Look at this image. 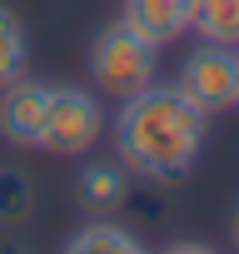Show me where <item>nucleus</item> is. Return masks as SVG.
<instances>
[{
    "label": "nucleus",
    "mask_w": 239,
    "mask_h": 254,
    "mask_svg": "<svg viewBox=\"0 0 239 254\" xmlns=\"http://www.w3.org/2000/svg\"><path fill=\"white\" fill-rule=\"evenodd\" d=\"M120 20L140 40H150L155 50H165V45H175L189 30V0H125V5H120Z\"/></svg>",
    "instance_id": "obj_6"
},
{
    "label": "nucleus",
    "mask_w": 239,
    "mask_h": 254,
    "mask_svg": "<svg viewBox=\"0 0 239 254\" xmlns=\"http://www.w3.org/2000/svg\"><path fill=\"white\" fill-rule=\"evenodd\" d=\"M204 115H224L239 105V50L234 45H209L199 40L184 65H179V80H175Z\"/></svg>",
    "instance_id": "obj_4"
},
{
    "label": "nucleus",
    "mask_w": 239,
    "mask_h": 254,
    "mask_svg": "<svg viewBox=\"0 0 239 254\" xmlns=\"http://www.w3.org/2000/svg\"><path fill=\"white\" fill-rule=\"evenodd\" d=\"M60 254H150L140 234H130L125 224H115V219H90L80 224Z\"/></svg>",
    "instance_id": "obj_8"
},
{
    "label": "nucleus",
    "mask_w": 239,
    "mask_h": 254,
    "mask_svg": "<svg viewBox=\"0 0 239 254\" xmlns=\"http://www.w3.org/2000/svg\"><path fill=\"white\" fill-rule=\"evenodd\" d=\"M105 135V110L90 90L80 85H50V105H45V135H40V150L60 155V160H75L85 150H95Z\"/></svg>",
    "instance_id": "obj_3"
},
{
    "label": "nucleus",
    "mask_w": 239,
    "mask_h": 254,
    "mask_svg": "<svg viewBox=\"0 0 239 254\" xmlns=\"http://www.w3.org/2000/svg\"><path fill=\"white\" fill-rule=\"evenodd\" d=\"M209 135V115L179 90V85H145L140 95L120 100L115 115V160L145 180H175L184 175Z\"/></svg>",
    "instance_id": "obj_1"
},
{
    "label": "nucleus",
    "mask_w": 239,
    "mask_h": 254,
    "mask_svg": "<svg viewBox=\"0 0 239 254\" xmlns=\"http://www.w3.org/2000/svg\"><path fill=\"white\" fill-rule=\"evenodd\" d=\"M229 239H234V254H239V209H234V224H229Z\"/></svg>",
    "instance_id": "obj_13"
},
{
    "label": "nucleus",
    "mask_w": 239,
    "mask_h": 254,
    "mask_svg": "<svg viewBox=\"0 0 239 254\" xmlns=\"http://www.w3.org/2000/svg\"><path fill=\"white\" fill-rule=\"evenodd\" d=\"M25 60H30V35L10 5H0V90L25 75Z\"/></svg>",
    "instance_id": "obj_10"
},
{
    "label": "nucleus",
    "mask_w": 239,
    "mask_h": 254,
    "mask_svg": "<svg viewBox=\"0 0 239 254\" xmlns=\"http://www.w3.org/2000/svg\"><path fill=\"white\" fill-rule=\"evenodd\" d=\"M0 254H20V249H0Z\"/></svg>",
    "instance_id": "obj_14"
},
{
    "label": "nucleus",
    "mask_w": 239,
    "mask_h": 254,
    "mask_svg": "<svg viewBox=\"0 0 239 254\" xmlns=\"http://www.w3.org/2000/svg\"><path fill=\"white\" fill-rule=\"evenodd\" d=\"M165 254H219V249H209V244H199V239H179V244H170Z\"/></svg>",
    "instance_id": "obj_12"
},
{
    "label": "nucleus",
    "mask_w": 239,
    "mask_h": 254,
    "mask_svg": "<svg viewBox=\"0 0 239 254\" xmlns=\"http://www.w3.org/2000/svg\"><path fill=\"white\" fill-rule=\"evenodd\" d=\"M90 80L100 95H115V100L140 95L145 85H155V45L140 40L125 20L105 25L90 45Z\"/></svg>",
    "instance_id": "obj_2"
},
{
    "label": "nucleus",
    "mask_w": 239,
    "mask_h": 254,
    "mask_svg": "<svg viewBox=\"0 0 239 254\" xmlns=\"http://www.w3.org/2000/svg\"><path fill=\"white\" fill-rule=\"evenodd\" d=\"M189 30L209 45L239 50V0H189Z\"/></svg>",
    "instance_id": "obj_9"
},
{
    "label": "nucleus",
    "mask_w": 239,
    "mask_h": 254,
    "mask_svg": "<svg viewBox=\"0 0 239 254\" xmlns=\"http://www.w3.org/2000/svg\"><path fill=\"white\" fill-rule=\"evenodd\" d=\"M30 180L20 175V170H0V219L5 224H20L25 214H30Z\"/></svg>",
    "instance_id": "obj_11"
},
{
    "label": "nucleus",
    "mask_w": 239,
    "mask_h": 254,
    "mask_svg": "<svg viewBox=\"0 0 239 254\" xmlns=\"http://www.w3.org/2000/svg\"><path fill=\"white\" fill-rule=\"evenodd\" d=\"M130 199V170L120 160H95L75 175V204L90 214H115Z\"/></svg>",
    "instance_id": "obj_7"
},
{
    "label": "nucleus",
    "mask_w": 239,
    "mask_h": 254,
    "mask_svg": "<svg viewBox=\"0 0 239 254\" xmlns=\"http://www.w3.org/2000/svg\"><path fill=\"white\" fill-rule=\"evenodd\" d=\"M45 105H50V85L40 80H10L0 90V135L15 150H40L45 135Z\"/></svg>",
    "instance_id": "obj_5"
}]
</instances>
